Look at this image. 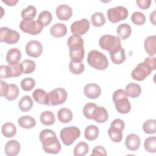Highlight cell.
<instances>
[{
	"label": "cell",
	"instance_id": "277c9868",
	"mask_svg": "<svg viewBox=\"0 0 156 156\" xmlns=\"http://www.w3.org/2000/svg\"><path fill=\"white\" fill-rule=\"evenodd\" d=\"M87 62L91 67L99 70H104L108 66L107 57L97 50H92L88 53Z\"/></svg>",
	"mask_w": 156,
	"mask_h": 156
},
{
	"label": "cell",
	"instance_id": "cb8c5ba5",
	"mask_svg": "<svg viewBox=\"0 0 156 156\" xmlns=\"http://www.w3.org/2000/svg\"><path fill=\"white\" fill-rule=\"evenodd\" d=\"M122 130L117 127L112 126L108 130V134L109 137L115 143H119L121 141L122 139Z\"/></svg>",
	"mask_w": 156,
	"mask_h": 156
},
{
	"label": "cell",
	"instance_id": "f35d334b",
	"mask_svg": "<svg viewBox=\"0 0 156 156\" xmlns=\"http://www.w3.org/2000/svg\"><path fill=\"white\" fill-rule=\"evenodd\" d=\"M9 85V91L5 97L9 101H13L16 99L19 94V88L16 84L10 83Z\"/></svg>",
	"mask_w": 156,
	"mask_h": 156
},
{
	"label": "cell",
	"instance_id": "f1b7e54d",
	"mask_svg": "<svg viewBox=\"0 0 156 156\" xmlns=\"http://www.w3.org/2000/svg\"><path fill=\"white\" fill-rule=\"evenodd\" d=\"M1 131L4 136L6 138H11L15 135L16 128L13 123L6 122L2 125Z\"/></svg>",
	"mask_w": 156,
	"mask_h": 156
},
{
	"label": "cell",
	"instance_id": "60d3db41",
	"mask_svg": "<svg viewBox=\"0 0 156 156\" xmlns=\"http://www.w3.org/2000/svg\"><path fill=\"white\" fill-rule=\"evenodd\" d=\"M131 20L135 24L141 26L144 24L146 21V17L143 13L140 12H135L132 15Z\"/></svg>",
	"mask_w": 156,
	"mask_h": 156
},
{
	"label": "cell",
	"instance_id": "8d00e7d4",
	"mask_svg": "<svg viewBox=\"0 0 156 156\" xmlns=\"http://www.w3.org/2000/svg\"><path fill=\"white\" fill-rule=\"evenodd\" d=\"M144 146L146 151L151 153H155L156 152V137L151 136L147 138L144 140Z\"/></svg>",
	"mask_w": 156,
	"mask_h": 156
},
{
	"label": "cell",
	"instance_id": "74e56055",
	"mask_svg": "<svg viewBox=\"0 0 156 156\" xmlns=\"http://www.w3.org/2000/svg\"><path fill=\"white\" fill-rule=\"evenodd\" d=\"M144 132L147 134H152L156 131V121L155 119H148L146 121L143 125Z\"/></svg>",
	"mask_w": 156,
	"mask_h": 156
},
{
	"label": "cell",
	"instance_id": "44dd1931",
	"mask_svg": "<svg viewBox=\"0 0 156 156\" xmlns=\"http://www.w3.org/2000/svg\"><path fill=\"white\" fill-rule=\"evenodd\" d=\"M50 33L54 37H63L67 33L66 26L63 23H56L50 29Z\"/></svg>",
	"mask_w": 156,
	"mask_h": 156
},
{
	"label": "cell",
	"instance_id": "c3c4849f",
	"mask_svg": "<svg viewBox=\"0 0 156 156\" xmlns=\"http://www.w3.org/2000/svg\"><path fill=\"white\" fill-rule=\"evenodd\" d=\"M136 2L140 9H146L150 7L152 1L151 0H136Z\"/></svg>",
	"mask_w": 156,
	"mask_h": 156
},
{
	"label": "cell",
	"instance_id": "1f68e13d",
	"mask_svg": "<svg viewBox=\"0 0 156 156\" xmlns=\"http://www.w3.org/2000/svg\"><path fill=\"white\" fill-rule=\"evenodd\" d=\"M40 119L41 122L46 126L52 125L55 121V116L51 111H45L42 112L40 115Z\"/></svg>",
	"mask_w": 156,
	"mask_h": 156
},
{
	"label": "cell",
	"instance_id": "7402d4cb",
	"mask_svg": "<svg viewBox=\"0 0 156 156\" xmlns=\"http://www.w3.org/2000/svg\"><path fill=\"white\" fill-rule=\"evenodd\" d=\"M124 91L127 96H129L132 98H135L140 95L141 88L137 83H130L126 85Z\"/></svg>",
	"mask_w": 156,
	"mask_h": 156
},
{
	"label": "cell",
	"instance_id": "8992f818",
	"mask_svg": "<svg viewBox=\"0 0 156 156\" xmlns=\"http://www.w3.org/2000/svg\"><path fill=\"white\" fill-rule=\"evenodd\" d=\"M80 135V129L74 126H69L61 130L60 136L66 146L71 145Z\"/></svg>",
	"mask_w": 156,
	"mask_h": 156
},
{
	"label": "cell",
	"instance_id": "db71d44e",
	"mask_svg": "<svg viewBox=\"0 0 156 156\" xmlns=\"http://www.w3.org/2000/svg\"><path fill=\"white\" fill-rule=\"evenodd\" d=\"M150 21L154 25H155V11H154L152 13H151Z\"/></svg>",
	"mask_w": 156,
	"mask_h": 156
},
{
	"label": "cell",
	"instance_id": "2e32d148",
	"mask_svg": "<svg viewBox=\"0 0 156 156\" xmlns=\"http://www.w3.org/2000/svg\"><path fill=\"white\" fill-rule=\"evenodd\" d=\"M125 145L129 150L132 151H136L140 147V138L136 134H129L126 138Z\"/></svg>",
	"mask_w": 156,
	"mask_h": 156
},
{
	"label": "cell",
	"instance_id": "d4e9b609",
	"mask_svg": "<svg viewBox=\"0 0 156 156\" xmlns=\"http://www.w3.org/2000/svg\"><path fill=\"white\" fill-rule=\"evenodd\" d=\"M57 117L62 123H68L73 119L71 111L66 108H62L57 112Z\"/></svg>",
	"mask_w": 156,
	"mask_h": 156
},
{
	"label": "cell",
	"instance_id": "3957f363",
	"mask_svg": "<svg viewBox=\"0 0 156 156\" xmlns=\"http://www.w3.org/2000/svg\"><path fill=\"white\" fill-rule=\"evenodd\" d=\"M113 101L115 105L116 110L121 114L128 113L130 109L131 105L127 96L122 89L116 90L113 94Z\"/></svg>",
	"mask_w": 156,
	"mask_h": 156
},
{
	"label": "cell",
	"instance_id": "5b68a950",
	"mask_svg": "<svg viewBox=\"0 0 156 156\" xmlns=\"http://www.w3.org/2000/svg\"><path fill=\"white\" fill-rule=\"evenodd\" d=\"M99 44L102 49L107 51L110 54L116 52L121 48L120 38L111 35H104L101 37Z\"/></svg>",
	"mask_w": 156,
	"mask_h": 156
},
{
	"label": "cell",
	"instance_id": "d6a6232c",
	"mask_svg": "<svg viewBox=\"0 0 156 156\" xmlns=\"http://www.w3.org/2000/svg\"><path fill=\"white\" fill-rule=\"evenodd\" d=\"M89 147L87 143L80 141L76 144L74 149V156H84L88 152Z\"/></svg>",
	"mask_w": 156,
	"mask_h": 156
},
{
	"label": "cell",
	"instance_id": "836d02e7",
	"mask_svg": "<svg viewBox=\"0 0 156 156\" xmlns=\"http://www.w3.org/2000/svg\"><path fill=\"white\" fill-rule=\"evenodd\" d=\"M92 24L95 27H101L105 23V18L101 12H96L91 17Z\"/></svg>",
	"mask_w": 156,
	"mask_h": 156
},
{
	"label": "cell",
	"instance_id": "b9f144b4",
	"mask_svg": "<svg viewBox=\"0 0 156 156\" xmlns=\"http://www.w3.org/2000/svg\"><path fill=\"white\" fill-rule=\"evenodd\" d=\"M35 85V81L31 77H26L21 81V87L24 91H29L33 89Z\"/></svg>",
	"mask_w": 156,
	"mask_h": 156
},
{
	"label": "cell",
	"instance_id": "9c48e42d",
	"mask_svg": "<svg viewBox=\"0 0 156 156\" xmlns=\"http://www.w3.org/2000/svg\"><path fill=\"white\" fill-rule=\"evenodd\" d=\"M19 26L23 32L30 35L38 34L42 31L43 28V26L37 20L35 21L33 20H23L20 22Z\"/></svg>",
	"mask_w": 156,
	"mask_h": 156
},
{
	"label": "cell",
	"instance_id": "7a4b0ae2",
	"mask_svg": "<svg viewBox=\"0 0 156 156\" xmlns=\"http://www.w3.org/2000/svg\"><path fill=\"white\" fill-rule=\"evenodd\" d=\"M67 45L69 48L71 61L73 62H82L85 54L82 38L80 35H73L68 39Z\"/></svg>",
	"mask_w": 156,
	"mask_h": 156
},
{
	"label": "cell",
	"instance_id": "f907efd6",
	"mask_svg": "<svg viewBox=\"0 0 156 156\" xmlns=\"http://www.w3.org/2000/svg\"><path fill=\"white\" fill-rule=\"evenodd\" d=\"M110 126L117 127L121 129L122 130H124V127H125V124H124V121L121 119H114L112 121V122L111 123Z\"/></svg>",
	"mask_w": 156,
	"mask_h": 156
},
{
	"label": "cell",
	"instance_id": "681fc988",
	"mask_svg": "<svg viewBox=\"0 0 156 156\" xmlns=\"http://www.w3.org/2000/svg\"><path fill=\"white\" fill-rule=\"evenodd\" d=\"M1 82V91H0V96L1 97L5 96L9 88V85L7 84L5 82H4L2 80L0 81Z\"/></svg>",
	"mask_w": 156,
	"mask_h": 156
},
{
	"label": "cell",
	"instance_id": "4fadbf2b",
	"mask_svg": "<svg viewBox=\"0 0 156 156\" xmlns=\"http://www.w3.org/2000/svg\"><path fill=\"white\" fill-rule=\"evenodd\" d=\"M25 50L29 56L37 58L42 54L43 46L39 41L31 40L27 43Z\"/></svg>",
	"mask_w": 156,
	"mask_h": 156
},
{
	"label": "cell",
	"instance_id": "e575fe53",
	"mask_svg": "<svg viewBox=\"0 0 156 156\" xmlns=\"http://www.w3.org/2000/svg\"><path fill=\"white\" fill-rule=\"evenodd\" d=\"M52 20V16L51 12L47 10H44L41 12L37 18V21L44 26H48L51 23Z\"/></svg>",
	"mask_w": 156,
	"mask_h": 156
},
{
	"label": "cell",
	"instance_id": "7c38bea8",
	"mask_svg": "<svg viewBox=\"0 0 156 156\" xmlns=\"http://www.w3.org/2000/svg\"><path fill=\"white\" fill-rule=\"evenodd\" d=\"M90 28V22L86 18L74 21L71 26V31L73 35H82L88 32Z\"/></svg>",
	"mask_w": 156,
	"mask_h": 156
},
{
	"label": "cell",
	"instance_id": "ab89813d",
	"mask_svg": "<svg viewBox=\"0 0 156 156\" xmlns=\"http://www.w3.org/2000/svg\"><path fill=\"white\" fill-rule=\"evenodd\" d=\"M69 69L72 73L74 74H80L84 71L85 66L82 62H73L71 61L69 63Z\"/></svg>",
	"mask_w": 156,
	"mask_h": 156
},
{
	"label": "cell",
	"instance_id": "ac0fdd59",
	"mask_svg": "<svg viewBox=\"0 0 156 156\" xmlns=\"http://www.w3.org/2000/svg\"><path fill=\"white\" fill-rule=\"evenodd\" d=\"M5 153L8 156H15L20 151V144L16 140L9 141L5 145Z\"/></svg>",
	"mask_w": 156,
	"mask_h": 156
},
{
	"label": "cell",
	"instance_id": "f6af8a7d",
	"mask_svg": "<svg viewBox=\"0 0 156 156\" xmlns=\"http://www.w3.org/2000/svg\"><path fill=\"white\" fill-rule=\"evenodd\" d=\"M12 73V77H16L21 76L23 73V68L21 63H16L13 65H9Z\"/></svg>",
	"mask_w": 156,
	"mask_h": 156
},
{
	"label": "cell",
	"instance_id": "8fae6325",
	"mask_svg": "<svg viewBox=\"0 0 156 156\" xmlns=\"http://www.w3.org/2000/svg\"><path fill=\"white\" fill-rule=\"evenodd\" d=\"M20 34L16 30L9 29L7 27H2L0 29V41L7 44H15L18 41Z\"/></svg>",
	"mask_w": 156,
	"mask_h": 156
},
{
	"label": "cell",
	"instance_id": "30bf717a",
	"mask_svg": "<svg viewBox=\"0 0 156 156\" xmlns=\"http://www.w3.org/2000/svg\"><path fill=\"white\" fill-rule=\"evenodd\" d=\"M107 15L110 22L116 23L127 18L128 10L123 6H117L113 8H110L107 12Z\"/></svg>",
	"mask_w": 156,
	"mask_h": 156
},
{
	"label": "cell",
	"instance_id": "ba28073f",
	"mask_svg": "<svg viewBox=\"0 0 156 156\" xmlns=\"http://www.w3.org/2000/svg\"><path fill=\"white\" fill-rule=\"evenodd\" d=\"M153 70L152 66L147 62L144 61L137 65L135 68L132 71L131 76L134 80L141 81L145 79Z\"/></svg>",
	"mask_w": 156,
	"mask_h": 156
},
{
	"label": "cell",
	"instance_id": "bcb514c9",
	"mask_svg": "<svg viewBox=\"0 0 156 156\" xmlns=\"http://www.w3.org/2000/svg\"><path fill=\"white\" fill-rule=\"evenodd\" d=\"M1 79H7L9 77H12V69L10 65H1Z\"/></svg>",
	"mask_w": 156,
	"mask_h": 156
},
{
	"label": "cell",
	"instance_id": "9a60e30c",
	"mask_svg": "<svg viewBox=\"0 0 156 156\" xmlns=\"http://www.w3.org/2000/svg\"><path fill=\"white\" fill-rule=\"evenodd\" d=\"M56 15L59 20L66 21L72 16L73 10L68 5L61 4L56 8Z\"/></svg>",
	"mask_w": 156,
	"mask_h": 156
},
{
	"label": "cell",
	"instance_id": "7dc6e473",
	"mask_svg": "<svg viewBox=\"0 0 156 156\" xmlns=\"http://www.w3.org/2000/svg\"><path fill=\"white\" fill-rule=\"evenodd\" d=\"M94 155V156H96V155H107V152H106V150L105 149L104 147H103L101 146H96L95 147H94V149H93L92 153L91 154V156Z\"/></svg>",
	"mask_w": 156,
	"mask_h": 156
},
{
	"label": "cell",
	"instance_id": "e0dca14e",
	"mask_svg": "<svg viewBox=\"0 0 156 156\" xmlns=\"http://www.w3.org/2000/svg\"><path fill=\"white\" fill-rule=\"evenodd\" d=\"M108 118V114L107 110L103 107L97 106L94 110L92 119L96 122L102 123L105 122Z\"/></svg>",
	"mask_w": 156,
	"mask_h": 156
},
{
	"label": "cell",
	"instance_id": "f546056e",
	"mask_svg": "<svg viewBox=\"0 0 156 156\" xmlns=\"http://www.w3.org/2000/svg\"><path fill=\"white\" fill-rule=\"evenodd\" d=\"M110 55L112 62L116 65L121 64L126 60L125 51L124 48L122 47L116 52L112 54H110Z\"/></svg>",
	"mask_w": 156,
	"mask_h": 156
},
{
	"label": "cell",
	"instance_id": "4dcf8cb0",
	"mask_svg": "<svg viewBox=\"0 0 156 156\" xmlns=\"http://www.w3.org/2000/svg\"><path fill=\"white\" fill-rule=\"evenodd\" d=\"M33 106V101L29 96H24L18 102V107L21 111H29Z\"/></svg>",
	"mask_w": 156,
	"mask_h": 156
},
{
	"label": "cell",
	"instance_id": "4316f807",
	"mask_svg": "<svg viewBox=\"0 0 156 156\" xmlns=\"http://www.w3.org/2000/svg\"><path fill=\"white\" fill-rule=\"evenodd\" d=\"M99 129L95 125H90L85 129V138L89 140L93 141L96 140L99 135Z\"/></svg>",
	"mask_w": 156,
	"mask_h": 156
},
{
	"label": "cell",
	"instance_id": "6da1fadb",
	"mask_svg": "<svg viewBox=\"0 0 156 156\" xmlns=\"http://www.w3.org/2000/svg\"><path fill=\"white\" fill-rule=\"evenodd\" d=\"M44 151L49 154H57L61 150V144L55 133L51 129L43 130L39 135Z\"/></svg>",
	"mask_w": 156,
	"mask_h": 156
},
{
	"label": "cell",
	"instance_id": "7bdbcfd3",
	"mask_svg": "<svg viewBox=\"0 0 156 156\" xmlns=\"http://www.w3.org/2000/svg\"><path fill=\"white\" fill-rule=\"evenodd\" d=\"M21 64L23 68V73L24 74L32 73L36 67L35 62L32 60H24L21 62Z\"/></svg>",
	"mask_w": 156,
	"mask_h": 156
},
{
	"label": "cell",
	"instance_id": "484cf974",
	"mask_svg": "<svg viewBox=\"0 0 156 156\" xmlns=\"http://www.w3.org/2000/svg\"><path fill=\"white\" fill-rule=\"evenodd\" d=\"M132 32L130 26L127 23H122L118 26L116 33L121 40H125L129 37Z\"/></svg>",
	"mask_w": 156,
	"mask_h": 156
},
{
	"label": "cell",
	"instance_id": "83f0119b",
	"mask_svg": "<svg viewBox=\"0 0 156 156\" xmlns=\"http://www.w3.org/2000/svg\"><path fill=\"white\" fill-rule=\"evenodd\" d=\"M18 124L20 127L24 129L33 128L35 124V119L30 116H23L20 117L18 120Z\"/></svg>",
	"mask_w": 156,
	"mask_h": 156
},
{
	"label": "cell",
	"instance_id": "ee69618b",
	"mask_svg": "<svg viewBox=\"0 0 156 156\" xmlns=\"http://www.w3.org/2000/svg\"><path fill=\"white\" fill-rule=\"evenodd\" d=\"M96 107L97 105L94 103L90 102V103L86 104L83 109V113L85 117L88 119H92V115H93L94 110Z\"/></svg>",
	"mask_w": 156,
	"mask_h": 156
},
{
	"label": "cell",
	"instance_id": "ffe728a7",
	"mask_svg": "<svg viewBox=\"0 0 156 156\" xmlns=\"http://www.w3.org/2000/svg\"><path fill=\"white\" fill-rule=\"evenodd\" d=\"M5 58L9 65L16 63L21 58V52L18 48H12L8 51Z\"/></svg>",
	"mask_w": 156,
	"mask_h": 156
},
{
	"label": "cell",
	"instance_id": "f5cc1de1",
	"mask_svg": "<svg viewBox=\"0 0 156 156\" xmlns=\"http://www.w3.org/2000/svg\"><path fill=\"white\" fill-rule=\"evenodd\" d=\"M2 1L9 6L15 5L18 2V0H2Z\"/></svg>",
	"mask_w": 156,
	"mask_h": 156
},
{
	"label": "cell",
	"instance_id": "603a6c76",
	"mask_svg": "<svg viewBox=\"0 0 156 156\" xmlns=\"http://www.w3.org/2000/svg\"><path fill=\"white\" fill-rule=\"evenodd\" d=\"M34 100L40 104H48V93L43 90L37 88L32 93Z\"/></svg>",
	"mask_w": 156,
	"mask_h": 156
},
{
	"label": "cell",
	"instance_id": "52a82bcc",
	"mask_svg": "<svg viewBox=\"0 0 156 156\" xmlns=\"http://www.w3.org/2000/svg\"><path fill=\"white\" fill-rule=\"evenodd\" d=\"M66 91L62 88H55L48 93L47 105H57L64 103L67 99Z\"/></svg>",
	"mask_w": 156,
	"mask_h": 156
},
{
	"label": "cell",
	"instance_id": "d6986e66",
	"mask_svg": "<svg viewBox=\"0 0 156 156\" xmlns=\"http://www.w3.org/2000/svg\"><path fill=\"white\" fill-rule=\"evenodd\" d=\"M144 49L146 52L151 56H153L156 53V37L155 35L147 37L144 43Z\"/></svg>",
	"mask_w": 156,
	"mask_h": 156
},
{
	"label": "cell",
	"instance_id": "816d5d0a",
	"mask_svg": "<svg viewBox=\"0 0 156 156\" xmlns=\"http://www.w3.org/2000/svg\"><path fill=\"white\" fill-rule=\"evenodd\" d=\"M144 61H146V62H147L153 68V69H155L156 68V63H155V57H146Z\"/></svg>",
	"mask_w": 156,
	"mask_h": 156
},
{
	"label": "cell",
	"instance_id": "d590c367",
	"mask_svg": "<svg viewBox=\"0 0 156 156\" xmlns=\"http://www.w3.org/2000/svg\"><path fill=\"white\" fill-rule=\"evenodd\" d=\"M37 14L36 8L33 5H28L21 12V16L23 20H32Z\"/></svg>",
	"mask_w": 156,
	"mask_h": 156
},
{
	"label": "cell",
	"instance_id": "5bb4252c",
	"mask_svg": "<svg viewBox=\"0 0 156 156\" xmlns=\"http://www.w3.org/2000/svg\"><path fill=\"white\" fill-rule=\"evenodd\" d=\"M83 93L90 99H96L100 96L101 89L98 84L88 83L84 87Z\"/></svg>",
	"mask_w": 156,
	"mask_h": 156
}]
</instances>
